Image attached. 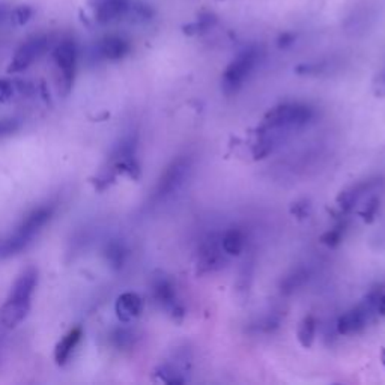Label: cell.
I'll list each match as a JSON object with an SVG mask.
<instances>
[{"instance_id":"6da1fadb","label":"cell","mask_w":385,"mask_h":385,"mask_svg":"<svg viewBox=\"0 0 385 385\" xmlns=\"http://www.w3.org/2000/svg\"><path fill=\"white\" fill-rule=\"evenodd\" d=\"M38 285V271L33 267L26 268L9 292L6 303L0 310V319L2 324L8 328H14L18 324H22L26 316L29 315L32 295Z\"/></svg>"},{"instance_id":"7a4b0ae2","label":"cell","mask_w":385,"mask_h":385,"mask_svg":"<svg viewBox=\"0 0 385 385\" xmlns=\"http://www.w3.org/2000/svg\"><path fill=\"white\" fill-rule=\"evenodd\" d=\"M262 56L264 53L259 45H249L235 56L221 77V89L226 95H233L246 84L253 71L259 67Z\"/></svg>"},{"instance_id":"3957f363","label":"cell","mask_w":385,"mask_h":385,"mask_svg":"<svg viewBox=\"0 0 385 385\" xmlns=\"http://www.w3.org/2000/svg\"><path fill=\"white\" fill-rule=\"evenodd\" d=\"M52 215L53 208H50V206H41V208L32 211L11 237L0 246V256L9 258L24 250L38 235V232L50 221Z\"/></svg>"},{"instance_id":"277c9868","label":"cell","mask_w":385,"mask_h":385,"mask_svg":"<svg viewBox=\"0 0 385 385\" xmlns=\"http://www.w3.org/2000/svg\"><path fill=\"white\" fill-rule=\"evenodd\" d=\"M313 109L306 104H281L271 109L259 127L260 133H272L280 129H297L313 119Z\"/></svg>"},{"instance_id":"5b68a950","label":"cell","mask_w":385,"mask_h":385,"mask_svg":"<svg viewBox=\"0 0 385 385\" xmlns=\"http://www.w3.org/2000/svg\"><path fill=\"white\" fill-rule=\"evenodd\" d=\"M191 172V159L189 157H178L166 167L163 175L159 176L154 190L155 201H164L175 194L189 180Z\"/></svg>"},{"instance_id":"8992f818","label":"cell","mask_w":385,"mask_h":385,"mask_svg":"<svg viewBox=\"0 0 385 385\" xmlns=\"http://www.w3.org/2000/svg\"><path fill=\"white\" fill-rule=\"evenodd\" d=\"M79 50L72 40H63L53 50V61L59 72V89L63 95L71 91L74 76H76Z\"/></svg>"},{"instance_id":"52a82bcc","label":"cell","mask_w":385,"mask_h":385,"mask_svg":"<svg viewBox=\"0 0 385 385\" xmlns=\"http://www.w3.org/2000/svg\"><path fill=\"white\" fill-rule=\"evenodd\" d=\"M152 295L155 303L172 316L175 321L181 322L185 316V308L176 295L173 281L167 276H158L152 281Z\"/></svg>"},{"instance_id":"ba28073f","label":"cell","mask_w":385,"mask_h":385,"mask_svg":"<svg viewBox=\"0 0 385 385\" xmlns=\"http://www.w3.org/2000/svg\"><path fill=\"white\" fill-rule=\"evenodd\" d=\"M221 238H217L215 235H211L208 239H205L196 255V272L197 274H210L224 267L226 258H224Z\"/></svg>"},{"instance_id":"9c48e42d","label":"cell","mask_w":385,"mask_h":385,"mask_svg":"<svg viewBox=\"0 0 385 385\" xmlns=\"http://www.w3.org/2000/svg\"><path fill=\"white\" fill-rule=\"evenodd\" d=\"M49 45L50 40L47 38L45 35L33 36V38L27 40L24 44L20 45V49L15 52L14 58L8 67V72H22L27 70L47 52Z\"/></svg>"},{"instance_id":"30bf717a","label":"cell","mask_w":385,"mask_h":385,"mask_svg":"<svg viewBox=\"0 0 385 385\" xmlns=\"http://www.w3.org/2000/svg\"><path fill=\"white\" fill-rule=\"evenodd\" d=\"M377 8L369 2L355 5L345 18V31L355 36L366 33L373 26V23L377 22Z\"/></svg>"},{"instance_id":"8fae6325","label":"cell","mask_w":385,"mask_h":385,"mask_svg":"<svg viewBox=\"0 0 385 385\" xmlns=\"http://www.w3.org/2000/svg\"><path fill=\"white\" fill-rule=\"evenodd\" d=\"M93 18L100 24L120 20L131 9V0H89Z\"/></svg>"},{"instance_id":"7c38bea8","label":"cell","mask_w":385,"mask_h":385,"mask_svg":"<svg viewBox=\"0 0 385 385\" xmlns=\"http://www.w3.org/2000/svg\"><path fill=\"white\" fill-rule=\"evenodd\" d=\"M370 312L372 310L366 304L349 310V312L342 315L339 317V321H337V331L343 336L360 333L361 330H364L366 325H368Z\"/></svg>"},{"instance_id":"4fadbf2b","label":"cell","mask_w":385,"mask_h":385,"mask_svg":"<svg viewBox=\"0 0 385 385\" xmlns=\"http://www.w3.org/2000/svg\"><path fill=\"white\" fill-rule=\"evenodd\" d=\"M98 56L106 61L116 62L124 59L131 52V44L120 35H107L97 45Z\"/></svg>"},{"instance_id":"5bb4252c","label":"cell","mask_w":385,"mask_h":385,"mask_svg":"<svg viewBox=\"0 0 385 385\" xmlns=\"http://www.w3.org/2000/svg\"><path fill=\"white\" fill-rule=\"evenodd\" d=\"M115 310H116L119 321L128 324L131 321H134V319L139 317L140 313H142L143 301L137 294L125 292L118 298Z\"/></svg>"},{"instance_id":"9a60e30c","label":"cell","mask_w":385,"mask_h":385,"mask_svg":"<svg viewBox=\"0 0 385 385\" xmlns=\"http://www.w3.org/2000/svg\"><path fill=\"white\" fill-rule=\"evenodd\" d=\"M377 185H378V181L369 180V181L356 182L355 185L349 187V189L343 190L339 196H337V203H339L340 210L343 212H349L355 206V203L359 202L366 193H369L370 190H373Z\"/></svg>"},{"instance_id":"2e32d148","label":"cell","mask_w":385,"mask_h":385,"mask_svg":"<svg viewBox=\"0 0 385 385\" xmlns=\"http://www.w3.org/2000/svg\"><path fill=\"white\" fill-rule=\"evenodd\" d=\"M81 334H83L81 328H72V330L63 337V339L58 343V346H56V351H54L56 363L59 366H63L70 360L72 351L76 349V346L81 339Z\"/></svg>"},{"instance_id":"e0dca14e","label":"cell","mask_w":385,"mask_h":385,"mask_svg":"<svg viewBox=\"0 0 385 385\" xmlns=\"http://www.w3.org/2000/svg\"><path fill=\"white\" fill-rule=\"evenodd\" d=\"M246 246V235L241 229H229L221 237V247L228 256H238Z\"/></svg>"},{"instance_id":"ac0fdd59","label":"cell","mask_w":385,"mask_h":385,"mask_svg":"<svg viewBox=\"0 0 385 385\" xmlns=\"http://www.w3.org/2000/svg\"><path fill=\"white\" fill-rule=\"evenodd\" d=\"M308 281V271L306 268H297L286 274L280 281V292L283 295L294 294Z\"/></svg>"},{"instance_id":"d6986e66","label":"cell","mask_w":385,"mask_h":385,"mask_svg":"<svg viewBox=\"0 0 385 385\" xmlns=\"http://www.w3.org/2000/svg\"><path fill=\"white\" fill-rule=\"evenodd\" d=\"M219 23V17L212 14V13H203L199 17L193 20L191 23L185 24L182 27V31L185 35L189 36H196V35H203L206 32H210L212 27Z\"/></svg>"},{"instance_id":"ffe728a7","label":"cell","mask_w":385,"mask_h":385,"mask_svg":"<svg viewBox=\"0 0 385 385\" xmlns=\"http://www.w3.org/2000/svg\"><path fill=\"white\" fill-rule=\"evenodd\" d=\"M155 375L158 377V379L166 384H184L187 382L185 378V370L182 368H180L178 364H162L159 368L155 370Z\"/></svg>"},{"instance_id":"44dd1931","label":"cell","mask_w":385,"mask_h":385,"mask_svg":"<svg viewBox=\"0 0 385 385\" xmlns=\"http://www.w3.org/2000/svg\"><path fill=\"white\" fill-rule=\"evenodd\" d=\"M316 317L313 315H306L303 317V321L299 322L298 327V342L301 343L303 347L308 349L310 346L315 342V336H316Z\"/></svg>"},{"instance_id":"7402d4cb","label":"cell","mask_w":385,"mask_h":385,"mask_svg":"<svg viewBox=\"0 0 385 385\" xmlns=\"http://www.w3.org/2000/svg\"><path fill=\"white\" fill-rule=\"evenodd\" d=\"M29 91H31L29 83L0 79V104L13 100L15 97V93H27Z\"/></svg>"},{"instance_id":"603a6c76","label":"cell","mask_w":385,"mask_h":385,"mask_svg":"<svg viewBox=\"0 0 385 385\" xmlns=\"http://www.w3.org/2000/svg\"><path fill=\"white\" fill-rule=\"evenodd\" d=\"M125 256H127V251L122 244H119V242L110 244V247L107 249V259L110 260L111 265L116 268H120L122 265H124Z\"/></svg>"},{"instance_id":"cb8c5ba5","label":"cell","mask_w":385,"mask_h":385,"mask_svg":"<svg viewBox=\"0 0 385 385\" xmlns=\"http://www.w3.org/2000/svg\"><path fill=\"white\" fill-rule=\"evenodd\" d=\"M328 67V63L321 61V62H310V63H301L295 68V72L299 74V76H319L322 74Z\"/></svg>"},{"instance_id":"d4e9b609","label":"cell","mask_w":385,"mask_h":385,"mask_svg":"<svg viewBox=\"0 0 385 385\" xmlns=\"http://www.w3.org/2000/svg\"><path fill=\"white\" fill-rule=\"evenodd\" d=\"M343 232H345V226H336L334 229H330L328 232H325L321 237V241H322V244H325V246L334 249L342 242Z\"/></svg>"},{"instance_id":"484cf974","label":"cell","mask_w":385,"mask_h":385,"mask_svg":"<svg viewBox=\"0 0 385 385\" xmlns=\"http://www.w3.org/2000/svg\"><path fill=\"white\" fill-rule=\"evenodd\" d=\"M378 211H379V199H378V197L373 196L368 201V203L364 205V208L360 212V215L366 223H372L375 220V217H377Z\"/></svg>"},{"instance_id":"4316f807","label":"cell","mask_w":385,"mask_h":385,"mask_svg":"<svg viewBox=\"0 0 385 385\" xmlns=\"http://www.w3.org/2000/svg\"><path fill=\"white\" fill-rule=\"evenodd\" d=\"M33 11L29 6H18L13 11V22L15 24H24L31 20Z\"/></svg>"},{"instance_id":"83f0119b","label":"cell","mask_w":385,"mask_h":385,"mask_svg":"<svg viewBox=\"0 0 385 385\" xmlns=\"http://www.w3.org/2000/svg\"><path fill=\"white\" fill-rule=\"evenodd\" d=\"M310 211H312V205H310L308 201H299L290 206V212H292V215H295L297 219L308 217Z\"/></svg>"},{"instance_id":"f1b7e54d","label":"cell","mask_w":385,"mask_h":385,"mask_svg":"<svg viewBox=\"0 0 385 385\" xmlns=\"http://www.w3.org/2000/svg\"><path fill=\"white\" fill-rule=\"evenodd\" d=\"M113 342L118 347H128L134 342V334L128 330H118L113 334Z\"/></svg>"},{"instance_id":"f546056e","label":"cell","mask_w":385,"mask_h":385,"mask_svg":"<svg viewBox=\"0 0 385 385\" xmlns=\"http://www.w3.org/2000/svg\"><path fill=\"white\" fill-rule=\"evenodd\" d=\"M18 128H20V124H18L17 119H0V137L11 136Z\"/></svg>"},{"instance_id":"4dcf8cb0","label":"cell","mask_w":385,"mask_h":385,"mask_svg":"<svg viewBox=\"0 0 385 385\" xmlns=\"http://www.w3.org/2000/svg\"><path fill=\"white\" fill-rule=\"evenodd\" d=\"M373 89L378 97H385V70H382L373 81Z\"/></svg>"},{"instance_id":"1f68e13d","label":"cell","mask_w":385,"mask_h":385,"mask_svg":"<svg viewBox=\"0 0 385 385\" xmlns=\"http://www.w3.org/2000/svg\"><path fill=\"white\" fill-rule=\"evenodd\" d=\"M294 41H295V35H294V33H285V35H281V36H280L278 45L281 47V49H286V47L292 45Z\"/></svg>"},{"instance_id":"d6a6232c","label":"cell","mask_w":385,"mask_h":385,"mask_svg":"<svg viewBox=\"0 0 385 385\" xmlns=\"http://www.w3.org/2000/svg\"><path fill=\"white\" fill-rule=\"evenodd\" d=\"M375 312L381 316H385V292H381L377 306H375Z\"/></svg>"},{"instance_id":"836d02e7","label":"cell","mask_w":385,"mask_h":385,"mask_svg":"<svg viewBox=\"0 0 385 385\" xmlns=\"http://www.w3.org/2000/svg\"><path fill=\"white\" fill-rule=\"evenodd\" d=\"M381 360H382V364H384V368H385V347H384L382 352H381Z\"/></svg>"}]
</instances>
